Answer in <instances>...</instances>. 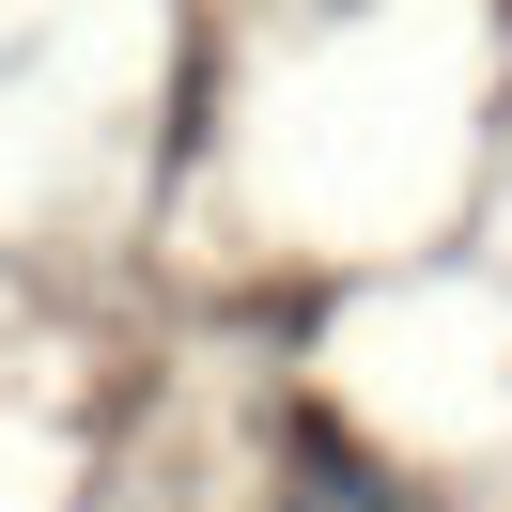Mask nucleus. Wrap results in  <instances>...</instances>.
I'll use <instances>...</instances> for the list:
<instances>
[{"instance_id":"1","label":"nucleus","mask_w":512,"mask_h":512,"mask_svg":"<svg viewBox=\"0 0 512 512\" xmlns=\"http://www.w3.org/2000/svg\"><path fill=\"white\" fill-rule=\"evenodd\" d=\"M280 512H419L388 466H357V450H295V481H280Z\"/></svg>"}]
</instances>
